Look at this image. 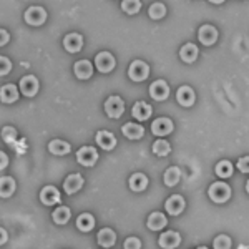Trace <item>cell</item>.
<instances>
[{"instance_id": "1", "label": "cell", "mask_w": 249, "mask_h": 249, "mask_svg": "<svg viewBox=\"0 0 249 249\" xmlns=\"http://www.w3.org/2000/svg\"><path fill=\"white\" fill-rule=\"evenodd\" d=\"M208 193H210V198L214 203H224V201H228V199H230L231 188L228 186L226 183H223V181H216V183H213L210 186V191H208Z\"/></svg>"}, {"instance_id": "2", "label": "cell", "mask_w": 249, "mask_h": 249, "mask_svg": "<svg viewBox=\"0 0 249 249\" xmlns=\"http://www.w3.org/2000/svg\"><path fill=\"white\" fill-rule=\"evenodd\" d=\"M128 75L133 82H143V80L148 78L150 75V67H148L146 62L143 60H135L130 65V70H128Z\"/></svg>"}, {"instance_id": "3", "label": "cell", "mask_w": 249, "mask_h": 249, "mask_svg": "<svg viewBox=\"0 0 249 249\" xmlns=\"http://www.w3.org/2000/svg\"><path fill=\"white\" fill-rule=\"evenodd\" d=\"M105 111L107 115L110 116V118H120V116L123 115L124 111V103L123 100L120 98V96H110V98L105 102Z\"/></svg>"}, {"instance_id": "4", "label": "cell", "mask_w": 249, "mask_h": 249, "mask_svg": "<svg viewBox=\"0 0 249 249\" xmlns=\"http://www.w3.org/2000/svg\"><path fill=\"white\" fill-rule=\"evenodd\" d=\"M98 160V151L93 146H82L77 151V161L83 166H93Z\"/></svg>"}, {"instance_id": "5", "label": "cell", "mask_w": 249, "mask_h": 249, "mask_svg": "<svg viewBox=\"0 0 249 249\" xmlns=\"http://www.w3.org/2000/svg\"><path fill=\"white\" fill-rule=\"evenodd\" d=\"M47 20V12L45 9H42V7L38 5H34V7H29L25 12V22L29 23V25H42L43 22Z\"/></svg>"}, {"instance_id": "6", "label": "cell", "mask_w": 249, "mask_h": 249, "mask_svg": "<svg viewBox=\"0 0 249 249\" xmlns=\"http://www.w3.org/2000/svg\"><path fill=\"white\" fill-rule=\"evenodd\" d=\"M115 57L110 53V52H100L95 57V65L102 73H108L115 68Z\"/></svg>"}, {"instance_id": "7", "label": "cell", "mask_w": 249, "mask_h": 249, "mask_svg": "<svg viewBox=\"0 0 249 249\" xmlns=\"http://www.w3.org/2000/svg\"><path fill=\"white\" fill-rule=\"evenodd\" d=\"M40 201L45 206H53V204L60 203V191L55 186H43L40 191Z\"/></svg>"}, {"instance_id": "8", "label": "cell", "mask_w": 249, "mask_h": 249, "mask_svg": "<svg viewBox=\"0 0 249 249\" xmlns=\"http://www.w3.org/2000/svg\"><path fill=\"white\" fill-rule=\"evenodd\" d=\"M179 243H181V236L176 231H164L158 239V244L163 249H175L179 246Z\"/></svg>"}, {"instance_id": "9", "label": "cell", "mask_w": 249, "mask_h": 249, "mask_svg": "<svg viewBox=\"0 0 249 249\" xmlns=\"http://www.w3.org/2000/svg\"><path fill=\"white\" fill-rule=\"evenodd\" d=\"M20 91L25 96H35L38 91V80L34 75H27V77L20 78Z\"/></svg>"}, {"instance_id": "10", "label": "cell", "mask_w": 249, "mask_h": 249, "mask_svg": "<svg viewBox=\"0 0 249 249\" xmlns=\"http://www.w3.org/2000/svg\"><path fill=\"white\" fill-rule=\"evenodd\" d=\"M95 140H96V144H98V146H102V150H107V151L113 150L115 144H116L115 135H113V133H110V131H107V130L96 131Z\"/></svg>"}, {"instance_id": "11", "label": "cell", "mask_w": 249, "mask_h": 249, "mask_svg": "<svg viewBox=\"0 0 249 249\" xmlns=\"http://www.w3.org/2000/svg\"><path fill=\"white\" fill-rule=\"evenodd\" d=\"M82 186H83V178L80 173H71V175H68L65 183H63V190H65L67 195H73V193L80 191Z\"/></svg>"}, {"instance_id": "12", "label": "cell", "mask_w": 249, "mask_h": 249, "mask_svg": "<svg viewBox=\"0 0 249 249\" xmlns=\"http://www.w3.org/2000/svg\"><path fill=\"white\" fill-rule=\"evenodd\" d=\"M150 95H151V98L161 102V100H164L170 95V87H168V83L164 82V80H156V82H153L150 85Z\"/></svg>"}, {"instance_id": "13", "label": "cell", "mask_w": 249, "mask_h": 249, "mask_svg": "<svg viewBox=\"0 0 249 249\" xmlns=\"http://www.w3.org/2000/svg\"><path fill=\"white\" fill-rule=\"evenodd\" d=\"M151 131L156 136H166L173 131V122L170 118H156L151 124Z\"/></svg>"}, {"instance_id": "14", "label": "cell", "mask_w": 249, "mask_h": 249, "mask_svg": "<svg viewBox=\"0 0 249 249\" xmlns=\"http://www.w3.org/2000/svg\"><path fill=\"white\" fill-rule=\"evenodd\" d=\"M164 208H166L168 214L178 216L179 213L184 210V198H183V196H179V195H173V196H170V198L166 199Z\"/></svg>"}, {"instance_id": "15", "label": "cell", "mask_w": 249, "mask_h": 249, "mask_svg": "<svg viewBox=\"0 0 249 249\" xmlns=\"http://www.w3.org/2000/svg\"><path fill=\"white\" fill-rule=\"evenodd\" d=\"M176 100H178V103L181 107H191L196 100V95H195V91H193V88L184 85V87H179L178 91H176Z\"/></svg>"}, {"instance_id": "16", "label": "cell", "mask_w": 249, "mask_h": 249, "mask_svg": "<svg viewBox=\"0 0 249 249\" xmlns=\"http://www.w3.org/2000/svg\"><path fill=\"white\" fill-rule=\"evenodd\" d=\"M63 47H65V50L70 52V53L80 52L83 47V37L80 34H68L67 37L63 38Z\"/></svg>"}, {"instance_id": "17", "label": "cell", "mask_w": 249, "mask_h": 249, "mask_svg": "<svg viewBox=\"0 0 249 249\" xmlns=\"http://www.w3.org/2000/svg\"><path fill=\"white\" fill-rule=\"evenodd\" d=\"M198 37L203 45H213L218 38V30L213 25H203L198 32Z\"/></svg>"}, {"instance_id": "18", "label": "cell", "mask_w": 249, "mask_h": 249, "mask_svg": "<svg viewBox=\"0 0 249 249\" xmlns=\"http://www.w3.org/2000/svg\"><path fill=\"white\" fill-rule=\"evenodd\" d=\"M73 71L80 80H87L93 73V65H91V62H88V60H78L73 65Z\"/></svg>"}, {"instance_id": "19", "label": "cell", "mask_w": 249, "mask_h": 249, "mask_svg": "<svg viewBox=\"0 0 249 249\" xmlns=\"http://www.w3.org/2000/svg\"><path fill=\"white\" fill-rule=\"evenodd\" d=\"M96 241H98V244L102 248H110L115 244L116 234L111 228H103V230H100L98 234H96Z\"/></svg>"}, {"instance_id": "20", "label": "cell", "mask_w": 249, "mask_h": 249, "mask_svg": "<svg viewBox=\"0 0 249 249\" xmlns=\"http://www.w3.org/2000/svg\"><path fill=\"white\" fill-rule=\"evenodd\" d=\"M122 133L130 140H138L144 135V128L143 124L138 123H124L122 128Z\"/></svg>"}, {"instance_id": "21", "label": "cell", "mask_w": 249, "mask_h": 249, "mask_svg": "<svg viewBox=\"0 0 249 249\" xmlns=\"http://www.w3.org/2000/svg\"><path fill=\"white\" fill-rule=\"evenodd\" d=\"M166 223H168V219L163 213H151V214L148 216L146 226L150 228L151 231H160L166 226Z\"/></svg>"}, {"instance_id": "22", "label": "cell", "mask_w": 249, "mask_h": 249, "mask_svg": "<svg viewBox=\"0 0 249 249\" xmlns=\"http://www.w3.org/2000/svg\"><path fill=\"white\" fill-rule=\"evenodd\" d=\"M0 100H2L3 103H14L18 100V90L15 85H12V83H7V85H3L0 88Z\"/></svg>"}, {"instance_id": "23", "label": "cell", "mask_w": 249, "mask_h": 249, "mask_svg": "<svg viewBox=\"0 0 249 249\" xmlns=\"http://www.w3.org/2000/svg\"><path fill=\"white\" fill-rule=\"evenodd\" d=\"M151 107L148 105L146 102H136L133 105V110H131V113L136 120H140V122H144V120H148L151 116Z\"/></svg>"}, {"instance_id": "24", "label": "cell", "mask_w": 249, "mask_h": 249, "mask_svg": "<svg viewBox=\"0 0 249 249\" xmlns=\"http://www.w3.org/2000/svg\"><path fill=\"white\" fill-rule=\"evenodd\" d=\"M15 191V179L10 176L0 178V198H10Z\"/></svg>"}, {"instance_id": "25", "label": "cell", "mask_w": 249, "mask_h": 249, "mask_svg": "<svg viewBox=\"0 0 249 249\" xmlns=\"http://www.w3.org/2000/svg\"><path fill=\"white\" fill-rule=\"evenodd\" d=\"M128 184H130L131 190L136 191V193L144 191V190H146V186H148V178L143 175V173H135V175H131Z\"/></svg>"}, {"instance_id": "26", "label": "cell", "mask_w": 249, "mask_h": 249, "mask_svg": "<svg viewBox=\"0 0 249 249\" xmlns=\"http://www.w3.org/2000/svg\"><path fill=\"white\" fill-rule=\"evenodd\" d=\"M179 57H181L183 62L193 63L198 58V47H196L195 43H186V45H183V48L179 50Z\"/></svg>"}, {"instance_id": "27", "label": "cell", "mask_w": 249, "mask_h": 249, "mask_svg": "<svg viewBox=\"0 0 249 249\" xmlns=\"http://www.w3.org/2000/svg\"><path fill=\"white\" fill-rule=\"evenodd\" d=\"M48 150H50L52 155H57V156H62V155H68L70 153V144L63 140H52L48 143Z\"/></svg>"}, {"instance_id": "28", "label": "cell", "mask_w": 249, "mask_h": 249, "mask_svg": "<svg viewBox=\"0 0 249 249\" xmlns=\"http://www.w3.org/2000/svg\"><path fill=\"white\" fill-rule=\"evenodd\" d=\"M93 226H95V218L90 213H83V214H80L77 218V228L80 231L88 232L93 230Z\"/></svg>"}, {"instance_id": "29", "label": "cell", "mask_w": 249, "mask_h": 249, "mask_svg": "<svg viewBox=\"0 0 249 249\" xmlns=\"http://www.w3.org/2000/svg\"><path fill=\"white\" fill-rule=\"evenodd\" d=\"M179 179H181V170H179V168L171 166L164 171V184H166V186H175Z\"/></svg>"}, {"instance_id": "30", "label": "cell", "mask_w": 249, "mask_h": 249, "mask_svg": "<svg viewBox=\"0 0 249 249\" xmlns=\"http://www.w3.org/2000/svg\"><path fill=\"white\" fill-rule=\"evenodd\" d=\"M52 218L57 224H65L68 223V219H70V208L67 206H58L57 210L53 211V214H52Z\"/></svg>"}, {"instance_id": "31", "label": "cell", "mask_w": 249, "mask_h": 249, "mask_svg": "<svg viewBox=\"0 0 249 249\" xmlns=\"http://www.w3.org/2000/svg\"><path fill=\"white\" fill-rule=\"evenodd\" d=\"M171 151V144L166 142V140L160 138L156 140V142L153 143V153L158 155V156H168Z\"/></svg>"}, {"instance_id": "32", "label": "cell", "mask_w": 249, "mask_h": 249, "mask_svg": "<svg viewBox=\"0 0 249 249\" xmlns=\"http://www.w3.org/2000/svg\"><path fill=\"white\" fill-rule=\"evenodd\" d=\"M214 171L219 178H230L232 175V164H231V161H228V160H223V161H219L216 164Z\"/></svg>"}, {"instance_id": "33", "label": "cell", "mask_w": 249, "mask_h": 249, "mask_svg": "<svg viewBox=\"0 0 249 249\" xmlns=\"http://www.w3.org/2000/svg\"><path fill=\"white\" fill-rule=\"evenodd\" d=\"M140 9H142V2L140 0H123L122 2V10L128 15L138 14Z\"/></svg>"}, {"instance_id": "34", "label": "cell", "mask_w": 249, "mask_h": 249, "mask_svg": "<svg viewBox=\"0 0 249 249\" xmlns=\"http://www.w3.org/2000/svg\"><path fill=\"white\" fill-rule=\"evenodd\" d=\"M148 14H150V17L153 20H160L164 17V14H166V7H164L161 2H155L153 5H150Z\"/></svg>"}, {"instance_id": "35", "label": "cell", "mask_w": 249, "mask_h": 249, "mask_svg": "<svg viewBox=\"0 0 249 249\" xmlns=\"http://www.w3.org/2000/svg\"><path fill=\"white\" fill-rule=\"evenodd\" d=\"M231 238L226 234H219L216 236L214 241H213V248L214 249H231Z\"/></svg>"}, {"instance_id": "36", "label": "cell", "mask_w": 249, "mask_h": 249, "mask_svg": "<svg viewBox=\"0 0 249 249\" xmlns=\"http://www.w3.org/2000/svg\"><path fill=\"white\" fill-rule=\"evenodd\" d=\"M2 138L7 144H14L17 140V130L14 126H5L2 130Z\"/></svg>"}, {"instance_id": "37", "label": "cell", "mask_w": 249, "mask_h": 249, "mask_svg": "<svg viewBox=\"0 0 249 249\" xmlns=\"http://www.w3.org/2000/svg\"><path fill=\"white\" fill-rule=\"evenodd\" d=\"M12 70V62L7 57H2L0 55V77L2 75H7Z\"/></svg>"}, {"instance_id": "38", "label": "cell", "mask_w": 249, "mask_h": 249, "mask_svg": "<svg viewBox=\"0 0 249 249\" xmlns=\"http://www.w3.org/2000/svg\"><path fill=\"white\" fill-rule=\"evenodd\" d=\"M124 249H142V241L135 238V236H131V238L124 241Z\"/></svg>"}, {"instance_id": "39", "label": "cell", "mask_w": 249, "mask_h": 249, "mask_svg": "<svg viewBox=\"0 0 249 249\" xmlns=\"http://www.w3.org/2000/svg\"><path fill=\"white\" fill-rule=\"evenodd\" d=\"M238 170L241 173H248L249 171V158L248 156H243V158H239L238 161Z\"/></svg>"}, {"instance_id": "40", "label": "cell", "mask_w": 249, "mask_h": 249, "mask_svg": "<svg viewBox=\"0 0 249 249\" xmlns=\"http://www.w3.org/2000/svg\"><path fill=\"white\" fill-rule=\"evenodd\" d=\"M10 40V35H9V32L7 30H3V29H0V47L2 45H5L7 42Z\"/></svg>"}, {"instance_id": "41", "label": "cell", "mask_w": 249, "mask_h": 249, "mask_svg": "<svg viewBox=\"0 0 249 249\" xmlns=\"http://www.w3.org/2000/svg\"><path fill=\"white\" fill-rule=\"evenodd\" d=\"M7 164H9V156L3 153V151H0V170H5Z\"/></svg>"}, {"instance_id": "42", "label": "cell", "mask_w": 249, "mask_h": 249, "mask_svg": "<svg viewBox=\"0 0 249 249\" xmlns=\"http://www.w3.org/2000/svg\"><path fill=\"white\" fill-rule=\"evenodd\" d=\"M7 239H9V234H7V231L3 230V228H0V246H2V244H5Z\"/></svg>"}, {"instance_id": "43", "label": "cell", "mask_w": 249, "mask_h": 249, "mask_svg": "<svg viewBox=\"0 0 249 249\" xmlns=\"http://www.w3.org/2000/svg\"><path fill=\"white\" fill-rule=\"evenodd\" d=\"M210 2H213V3H221V2H224V0H210Z\"/></svg>"}, {"instance_id": "44", "label": "cell", "mask_w": 249, "mask_h": 249, "mask_svg": "<svg viewBox=\"0 0 249 249\" xmlns=\"http://www.w3.org/2000/svg\"><path fill=\"white\" fill-rule=\"evenodd\" d=\"M198 249H208V248H204V246H201V248H198Z\"/></svg>"}]
</instances>
